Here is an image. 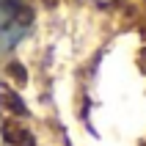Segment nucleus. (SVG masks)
<instances>
[{
    "label": "nucleus",
    "mask_w": 146,
    "mask_h": 146,
    "mask_svg": "<svg viewBox=\"0 0 146 146\" xmlns=\"http://www.w3.org/2000/svg\"><path fill=\"white\" fill-rule=\"evenodd\" d=\"M36 11L28 0H0V52L14 50L31 33Z\"/></svg>",
    "instance_id": "1"
},
{
    "label": "nucleus",
    "mask_w": 146,
    "mask_h": 146,
    "mask_svg": "<svg viewBox=\"0 0 146 146\" xmlns=\"http://www.w3.org/2000/svg\"><path fill=\"white\" fill-rule=\"evenodd\" d=\"M0 132H3V141L8 146H36L33 130L25 127L22 121H17V119H6V121L0 124Z\"/></svg>",
    "instance_id": "2"
},
{
    "label": "nucleus",
    "mask_w": 146,
    "mask_h": 146,
    "mask_svg": "<svg viewBox=\"0 0 146 146\" xmlns=\"http://www.w3.org/2000/svg\"><path fill=\"white\" fill-rule=\"evenodd\" d=\"M0 105H3V110H6V113L14 116V119H25V116L31 113V108L25 105V99L19 97L14 88H8V86H3V88H0Z\"/></svg>",
    "instance_id": "3"
},
{
    "label": "nucleus",
    "mask_w": 146,
    "mask_h": 146,
    "mask_svg": "<svg viewBox=\"0 0 146 146\" xmlns=\"http://www.w3.org/2000/svg\"><path fill=\"white\" fill-rule=\"evenodd\" d=\"M6 74H8V77H14L17 83H28V72H25V66L19 64V61H11V64L6 66Z\"/></svg>",
    "instance_id": "4"
}]
</instances>
